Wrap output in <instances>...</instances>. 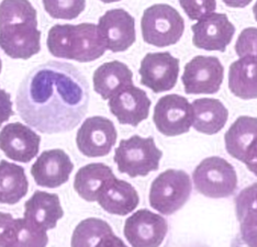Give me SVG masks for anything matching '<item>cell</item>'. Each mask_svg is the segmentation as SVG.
Wrapping results in <instances>:
<instances>
[{
	"label": "cell",
	"mask_w": 257,
	"mask_h": 247,
	"mask_svg": "<svg viewBox=\"0 0 257 247\" xmlns=\"http://www.w3.org/2000/svg\"><path fill=\"white\" fill-rule=\"evenodd\" d=\"M17 111L27 125L43 133L71 131L89 105V85L69 63L49 61L32 69L17 92Z\"/></svg>",
	"instance_id": "6da1fadb"
},
{
	"label": "cell",
	"mask_w": 257,
	"mask_h": 247,
	"mask_svg": "<svg viewBox=\"0 0 257 247\" xmlns=\"http://www.w3.org/2000/svg\"><path fill=\"white\" fill-rule=\"evenodd\" d=\"M163 152L157 149L154 139L133 135L122 140L114 151V162L118 170L131 178L145 177L160 167Z\"/></svg>",
	"instance_id": "7a4b0ae2"
},
{
	"label": "cell",
	"mask_w": 257,
	"mask_h": 247,
	"mask_svg": "<svg viewBox=\"0 0 257 247\" xmlns=\"http://www.w3.org/2000/svg\"><path fill=\"white\" fill-rule=\"evenodd\" d=\"M141 30L145 42L157 46L176 44L185 31V21L178 11L166 4H156L144 10Z\"/></svg>",
	"instance_id": "3957f363"
},
{
	"label": "cell",
	"mask_w": 257,
	"mask_h": 247,
	"mask_svg": "<svg viewBox=\"0 0 257 247\" xmlns=\"http://www.w3.org/2000/svg\"><path fill=\"white\" fill-rule=\"evenodd\" d=\"M191 190L188 174L184 170L167 169L152 182L150 204L161 214L172 215L187 203Z\"/></svg>",
	"instance_id": "277c9868"
},
{
	"label": "cell",
	"mask_w": 257,
	"mask_h": 247,
	"mask_svg": "<svg viewBox=\"0 0 257 247\" xmlns=\"http://www.w3.org/2000/svg\"><path fill=\"white\" fill-rule=\"evenodd\" d=\"M192 180L198 192L212 199L229 198L237 188L234 167L219 156L201 161L192 173Z\"/></svg>",
	"instance_id": "5b68a950"
},
{
	"label": "cell",
	"mask_w": 257,
	"mask_h": 247,
	"mask_svg": "<svg viewBox=\"0 0 257 247\" xmlns=\"http://www.w3.org/2000/svg\"><path fill=\"white\" fill-rule=\"evenodd\" d=\"M224 78V67L215 56H196L186 64L182 80L186 93L212 95L220 90Z\"/></svg>",
	"instance_id": "8992f818"
},
{
	"label": "cell",
	"mask_w": 257,
	"mask_h": 247,
	"mask_svg": "<svg viewBox=\"0 0 257 247\" xmlns=\"http://www.w3.org/2000/svg\"><path fill=\"white\" fill-rule=\"evenodd\" d=\"M153 121L156 129L166 137H177L188 132L194 121V111L187 98L167 95L157 101Z\"/></svg>",
	"instance_id": "52a82bcc"
},
{
	"label": "cell",
	"mask_w": 257,
	"mask_h": 247,
	"mask_svg": "<svg viewBox=\"0 0 257 247\" xmlns=\"http://www.w3.org/2000/svg\"><path fill=\"white\" fill-rule=\"evenodd\" d=\"M116 129L113 122L104 116H91L79 128L76 144L87 157H102L108 155L116 143Z\"/></svg>",
	"instance_id": "ba28073f"
},
{
	"label": "cell",
	"mask_w": 257,
	"mask_h": 247,
	"mask_svg": "<svg viewBox=\"0 0 257 247\" xmlns=\"http://www.w3.org/2000/svg\"><path fill=\"white\" fill-rule=\"evenodd\" d=\"M167 232V221L148 209H141L128 216L123 231L132 247H160Z\"/></svg>",
	"instance_id": "9c48e42d"
},
{
	"label": "cell",
	"mask_w": 257,
	"mask_h": 247,
	"mask_svg": "<svg viewBox=\"0 0 257 247\" xmlns=\"http://www.w3.org/2000/svg\"><path fill=\"white\" fill-rule=\"evenodd\" d=\"M141 84L155 92H164L176 86L179 75V61L169 52L149 53L140 66Z\"/></svg>",
	"instance_id": "30bf717a"
},
{
	"label": "cell",
	"mask_w": 257,
	"mask_h": 247,
	"mask_svg": "<svg viewBox=\"0 0 257 247\" xmlns=\"http://www.w3.org/2000/svg\"><path fill=\"white\" fill-rule=\"evenodd\" d=\"M98 29L107 50L124 52L136 42V20L124 9H111L100 17Z\"/></svg>",
	"instance_id": "8fae6325"
},
{
	"label": "cell",
	"mask_w": 257,
	"mask_h": 247,
	"mask_svg": "<svg viewBox=\"0 0 257 247\" xmlns=\"http://www.w3.org/2000/svg\"><path fill=\"white\" fill-rule=\"evenodd\" d=\"M192 43L198 49L225 52L235 33V27L225 14L213 13L191 27Z\"/></svg>",
	"instance_id": "7c38bea8"
},
{
	"label": "cell",
	"mask_w": 257,
	"mask_h": 247,
	"mask_svg": "<svg viewBox=\"0 0 257 247\" xmlns=\"http://www.w3.org/2000/svg\"><path fill=\"white\" fill-rule=\"evenodd\" d=\"M0 49L11 58L29 60L41 51L38 22L15 23L0 28Z\"/></svg>",
	"instance_id": "4fadbf2b"
},
{
	"label": "cell",
	"mask_w": 257,
	"mask_h": 247,
	"mask_svg": "<svg viewBox=\"0 0 257 247\" xmlns=\"http://www.w3.org/2000/svg\"><path fill=\"white\" fill-rule=\"evenodd\" d=\"M41 137L20 122L9 123L0 132V150L8 158L29 163L39 154Z\"/></svg>",
	"instance_id": "5bb4252c"
},
{
	"label": "cell",
	"mask_w": 257,
	"mask_h": 247,
	"mask_svg": "<svg viewBox=\"0 0 257 247\" xmlns=\"http://www.w3.org/2000/svg\"><path fill=\"white\" fill-rule=\"evenodd\" d=\"M151 100L147 92L134 85L127 86L109 99V108L121 125L138 127L147 120Z\"/></svg>",
	"instance_id": "9a60e30c"
},
{
	"label": "cell",
	"mask_w": 257,
	"mask_h": 247,
	"mask_svg": "<svg viewBox=\"0 0 257 247\" xmlns=\"http://www.w3.org/2000/svg\"><path fill=\"white\" fill-rule=\"evenodd\" d=\"M74 169L71 158L63 150L44 151L32 165L31 175L37 185L57 188L68 181Z\"/></svg>",
	"instance_id": "2e32d148"
},
{
	"label": "cell",
	"mask_w": 257,
	"mask_h": 247,
	"mask_svg": "<svg viewBox=\"0 0 257 247\" xmlns=\"http://www.w3.org/2000/svg\"><path fill=\"white\" fill-rule=\"evenodd\" d=\"M106 51L98 26L93 23L69 25L68 60L88 63L98 60Z\"/></svg>",
	"instance_id": "e0dca14e"
},
{
	"label": "cell",
	"mask_w": 257,
	"mask_h": 247,
	"mask_svg": "<svg viewBox=\"0 0 257 247\" xmlns=\"http://www.w3.org/2000/svg\"><path fill=\"white\" fill-rule=\"evenodd\" d=\"M97 201L108 213L123 216L137 209L140 197L131 184L113 177L102 186Z\"/></svg>",
	"instance_id": "ac0fdd59"
},
{
	"label": "cell",
	"mask_w": 257,
	"mask_h": 247,
	"mask_svg": "<svg viewBox=\"0 0 257 247\" xmlns=\"http://www.w3.org/2000/svg\"><path fill=\"white\" fill-rule=\"evenodd\" d=\"M64 211L56 193L36 191L25 203V219L44 231L56 227Z\"/></svg>",
	"instance_id": "d6986e66"
},
{
	"label": "cell",
	"mask_w": 257,
	"mask_h": 247,
	"mask_svg": "<svg viewBox=\"0 0 257 247\" xmlns=\"http://www.w3.org/2000/svg\"><path fill=\"white\" fill-rule=\"evenodd\" d=\"M133 74L124 63L112 61L99 66L92 76L93 89L102 99L112 98L120 90L133 85Z\"/></svg>",
	"instance_id": "ffe728a7"
},
{
	"label": "cell",
	"mask_w": 257,
	"mask_h": 247,
	"mask_svg": "<svg viewBox=\"0 0 257 247\" xmlns=\"http://www.w3.org/2000/svg\"><path fill=\"white\" fill-rule=\"evenodd\" d=\"M194 111L192 127L196 131L213 135L224 128L229 119V111L220 100L213 98L196 99L191 103Z\"/></svg>",
	"instance_id": "44dd1931"
},
{
	"label": "cell",
	"mask_w": 257,
	"mask_h": 247,
	"mask_svg": "<svg viewBox=\"0 0 257 247\" xmlns=\"http://www.w3.org/2000/svg\"><path fill=\"white\" fill-rule=\"evenodd\" d=\"M229 88L241 99L257 98V57L245 56L231 64Z\"/></svg>",
	"instance_id": "7402d4cb"
},
{
	"label": "cell",
	"mask_w": 257,
	"mask_h": 247,
	"mask_svg": "<svg viewBox=\"0 0 257 247\" xmlns=\"http://www.w3.org/2000/svg\"><path fill=\"white\" fill-rule=\"evenodd\" d=\"M257 140V117L242 115L237 117L224 135L227 154L242 162L252 145Z\"/></svg>",
	"instance_id": "603a6c76"
},
{
	"label": "cell",
	"mask_w": 257,
	"mask_h": 247,
	"mask_svg": "<svg viewBox=\"0 0 257 247\" xmlns=\"http://www.w3.org/2000/svg\"><path fill=\"white\" fill-rule=\"evenodd\" d=\"M115 177L112 169L102 163H91L81 167L75 175L74 188L80 198L86 201H97L102 186Z\"/></svg>",
	"instance_id": "cb8c5ba5"
},
{
	"label": "cell",
	"mask_w": 257,
	"mask_h": 247,
	"mask_svg": "<svg viewBox=\"0 0 257 247\" xmlns=\"http://www.w3.org/2000/svg\"><path fill=\"white\" fill-rule=\"evenodd\" d=\"M28 189L25 168L7 161L0 162V203H18L27 196Z\"/></svg>",
	"instance_id": "d4e9b609"
},
{
	"label": "cell",
	"mask_w": 257,
	"mask_h": 247,
	"mask_svg": "<svg viewBox=\"0 0 257 247\" xmlns=\"http://www.w3.org/2000/svg\"><path fill=\"white\" fill-rule=\"evenodd\" d=\"M113 233L106 221L97 217L83 220L75 227L72 236V247H97L101 239Z\"/></svg>",
	"instance_id": "484cf974"
},
{
	"label": "cell",
	"mask_w": 257,
	"mask_h": 247,
	"mask_svg": "<svg viewBox=\"0 0 257 247\" xmlns=\"http://www.w3.org/2000/svg\"><path fill=\"white\" fill-rule=\"evenodd\" d=\"M49 236L46 231L23 219L15 220V228L6 247H46Z\"/></svg>",
	"instance_id": "4316f807"
},
{
	"label": "cell",
	"mask_w": 257,
	"mask_h": 247,
	"mask_svg": "<svg viewBox=\"0 0 257 247\" xmlns=\"http://www.w3.org/2000/svg\"><path fill=\"white\" fill-rule=\"evenodd\" d=\"M26 22H38L37 10L31 3L11 0L0 4V28Z\"/></svg>",
	"instance_id": "83f0119b"
},
{
	"label": "cell",
	"mask_w": 257,
	"mask_h": 247,
	"mask_svg": "<svg viewBox=\"0 0 257 247\" xmlns=\"http://www.w3.org/2000/svg\"><path fill=\"white\" fill-rule=\"evenodd\" d=\"M43 6L52 18L54 19L73 20L76 19L86 7L84 0H74V2H51L44 0Z\"/></svg>",
	"instance_id": "f1b7e54d"
},
{
	"label": "cell",
	"mask_w": 257,
	"mask_h": 247,
	"mask_svg": "<svg viewBox=\"0 0 257 247\" xmlns=\"http://www.w3.org/2000/svg\"><path fill=\"white\" fill-rule=\"evenodd\" d=\"M234 203L238 222L246 215L257 214V182L244 188L235 197Z\"/></svg>",
	"instance_id": "f546056e"
},
{
	"label": "cell",
	"mask_w": 257,
	"mask_h": 247,
	"mask_svg": "<svg viewBox=\"0 0 257 247\" xmlns=\"http://www.w3.org/2000/svg\"><path fill=\"white\" fill-rule=\"evenodd\" d=\"M235 52L239 57H257V28H246L239 33L235 43Z\"/></svg>",
	"instance_id": "4dcf8cb0"
},
{
	"label": "cell",
	"mask_w": 257,
	"mask_h": 247,
	"mask_svg": "<svg viewBox=\"0 0 257 247\" xmlns=\"http://www.w3.org/2000/svg\"><path fill=\"white\" fill-rule=\"evenodd\" d=\"M179 4L190 20H200L213 14L217 8L215 2H180Z\"/></svg>",
	"instance_id": "1f68e13d"
},
{
	"label": "cell",
	"mask_w": 257,
	"mask_h": 247,
	"mask_svg": "<svg viewBox=\"0 0 257 247\" xmlns=\"http://www.w3.org/2000/svg\"><path fill=\"white\" fill-rule=\"evenodd\" d=\"M241 238L248 247H257V214L246 215L239 222Z\"/></svg>",
	"instance_id": "d6a6232c"
},
{
	"label": "cell",
	"mask_w": 257,
	"mask_h": 247,
	"mask_svg": "<svg viewBox=\"0 0 257 247\" xmlns=\"http://www.w3.org/2000/svg\"><path fill=\"white\" fill-rule=\"evenodd\" d=\"M15 228V219L10 213L0 212V247L9 243Z\"/></svg>",
	"instance_id": "836d02e7"
},
{
	"label": "cell",
	"mask_w": 257,
	"mask_h": 247,
	"mask_svg": "<svg viewBox=\"0 0 257 247\" xmlns=\"http://www.w3.org/2000/svg\"><path fill=\"white\" fill-rule=\"evenodd\" d=\"M11 115H14V110L10 93L0 88V127L8 121Z\"/></svg>",
	"instance_id": "e575fe53"
},
{
	"label": "cell",
	"mask_w": 257,
	"mask_h": 247,
	"mask_svg": "<svg viewBox=\"0 0 257 247\" xmlns=\"http://www.w3.org/2000/svg\"><path fill=\"white\" fill-rule=\"evenodd\" d=\"M243 163L246 165L249 172H252L257 177V140L249 146Z\"/></svg>",
	"instance_id": "d590c367"
},
{
	"label": "cell",
	"mask_w": 257,
	"mask_h": 247,
	"mask_svg": "<svg viewBox=\"0 0 257 247\" xmlns=\"http://www.w3.org/2000/svg\"><path fill=\"white\" fill-rule=\"evenodd\" d=\"M97 247H127V246L120 237L116 236V235H114L113 233H111V234H108L107 236H104Z\"/></svg>",
	"instance_id": "8d00e7d4"
},
{
	"label": "cell",
	"mask_w": 257,
	"mask_h": 247,
	"mask_svg": "<svg viewBox=\"0 0 257 247\" xmlns=\"http://www.w3.org/2000/svg\"><path fill=\"white\" fill-rule=\"evenodd\" d=\"M253 14H254V17H255V20L257 21V2L255 3L254 7H253Z\"/></svg>",
	"instance_id": "74e56055"
},
{
	"label": "cell",
	"mask_w": 257,
	"mask_h": 247,
	"mask_svg": "<svg viewBox=\"0 0 257 247\" xmlns=\"http://www.w3.org/2000/svg\"><path fill=\"white\" fill-rule=\"evenodd\" d=\"M2 67H3V63H2V58H0V72H2Z\"/></svg>",
	"instance_id": "f35d334b"
}]
</instances>
